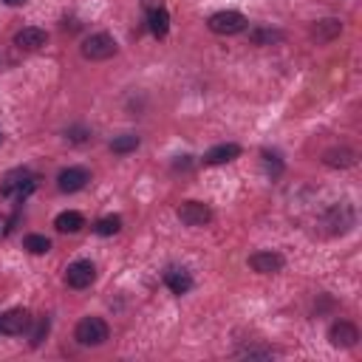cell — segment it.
I'll return each instance as SVG.
<instances>
[{
	"instance_id": "6da1fadb",
	"label": "cell",
	"mask_w": 362,
	"mask_h": 362,
	"mask_svg": "<svg viewBox=\"0 0 362 362\" xmlns=\"http://www.w3.org/2000/svg\"><path fill=\"white\" fill-rule=\"evenodd\" d=\"M34 187H37L34 173H28L25 167H17V170H11V173L3 175V181H0V195H3V198H14V201H23Z\"/></svg>"
},
{
	"instance_id": "7a4b0ae2",
	"label": "cell",
	"mask_w": 362,
	"mask_h": 362,
	"mask_svg": "<svg viewBox=\"0 0 362 362\" xmlns=\"http://www.w3.org/2000/svg\"><path fill=\"white\" fill-rule=\"evenodd\" d=\"M107 337H110V328H107V322H105L102 317H85V320H79L76 328H74V339H76L79 345H85V348H96V345H102Z\"/></svg>"
},
{
	"instance_id": "3957f363",
	"label": "cell",
	"mask_w": 362,
	"mask_h": 362,
	"mask_svg": "<svg viewBox=\"0 0 362 362\" xmlns=\"http://www.w3.org/2000/svg\"><path fill=\"white\" fill-rule=\"evenodd\" d=\"M116 54V40L105 31L99 34H90L85 42H82V57L90 59V62H99V59H110Z\"/></svg>"
},
{
	"instance_id": "277c9868",
	"label": "cell",
	"mask_w": 362,
	"mask_h": 362,
	"mask_svg": "<svg viewBox=\"0 0 362 362\" xmlns=\"http://www.w3.org/2000/svg\"><path fill=\"white\" fill-rule=\"evenodd\" d=\"M206 25H209V31H215V34H238V31L246 28V17H243L240 11L226 8V11H215V14L206 20Z\"/></svg>"
},
{
	"instance_id": "5b68a950",
	"label": "cell",
	"mask_w": 362,
	"mask_h": 362,
	"mask_svg": "<svg viewBox=\"0 0 362 362\" xmlns=\"http://www.w3.org/2000/svg\"><path fill=\"white\" fill-rule=\"evenodd\" d=\"M96 280V266L90 260H74L65 269V283L71 288H88Z\"/></svg>"
},
{
	"instance_id": "8992f818",
	"label": "cell",
	"mask_w": 362,
	"mask_h": 362,
	"mask_svg": "<svg viewBox=\"0 0 362 362\" xmlns=\"http://www.w3.org/2000/svg\"><path fill=\"white\" fill-rule=\"evenodd\" d=\"M31 325V314L25 308H8L0 314V334L6 337H20L23 331H28Z\"/></svg>"
},
{
	"instance_id": "52a82bcc",
	"label": "cell",
	"mask_w": 362,
	"mask_h": 362,
	"mask_svg": "<svg viewBox=\"0 0 362 362\" xmlns=\"http://www.w3.org/2000/svg\"><path fill=\"white\" fill-rule=\"evenodd\" d=\"M178 221L184 226H204V223L212 221V209L206 204H201V201H184L178 206Z\"/></svg>"
},
{
	"instance_id": "ba28073f",
	"label": "cell",
	"mask_w": 362,
	"mask_h": 362,
	"mask_svg": "<svg viewBox=\"0 0 362 362\" xmlns=\"http://www.w3.org/2000/svg\"><path fill=\"white\" fill-rule=\"evenodd\" d=\"M328 339H331L334 348H351V345H356V339H359V328H356L354 322H348V320H337V322L328 328Z\"/></svg>"
},
{
	"instance_id": "9c48e42d",
	"label": "cell",
	"mask_w": 362,
	"mask_h": 362,
	"mask_svg": "<svg viewBox=\"0 0 362 362\" xmlns=\"http://www.w3.org/2000/svg\"><path fill=\"white\" fill-rule=\"evenodd\" d=\"M88 181H90V173H88L85 167H65V170L57 175L59 192H79Z\"/></svg>"
},
{
	"instance_id": "30bf717a",
	"label": "cell",
	"mask_w": 362,
	"mask_h": 362,
	"mask_svg": "<svg viewBox=\"0 0 362 362\" xmlns=\"http://www.w3.org/2000/svg\"><path fill=\"white\" fill-rule=\"evenodd\" d=\"M164 286L173 291V294H187L189 288H192V277H189V272L187 269H181V266H167L164 269Z\"/></svg>"
},
{
	"instance_id": "8fae6325",
	"label": "cell",
	"mask_w": 362,
	"mask_h": 362,
	"mask_svg": "<svg viewBox=\"0 0 362 362\" xmlns=\"http://www.w3.org/2000/svg\"><path fill=\"white\" fill-rule=\"evenodd\" d=\"M249 266L257 274H277L283 269V255H277V252H255L249 257Z\"/></svg>"
},
{
	"instance_id": "7c38bea8",
	"label": "cell",
	"mask_w": 362,
	"mask_h": 362,
	"mask_svg": "<svg viewBox=\"0 0 362 362\" xmlns=\"http://www.w3.org/2000/svg\"><path fill=\"white\" fill-rule=\"evenodd\" d=\"M45 40H48L45 31L37 28V25H28V28H23V31L14 34V45L23 48V51H37V48L45 45Z\"/></svg>"
},
{
	"instance_id": "4fadbf2b",
	"label": "cell",
	"mask_w": 362,
	"mask_h": 362,
	"mask_svg": "<svg viewBox=\"0 0 362 362\" xmlns=\"http://www.w3.org/2000/svg\"><path fill=\"white\" fill-rule=\"evenodd\" d=\"M240 156V147L238 144H215V147H209L206 153H204V164H229V161H235Z\"/></svg>"
},
{
	"instance_id": "5bb4252c",
	"label": "cell",
	"mask_w": 362,
	"mask_h": 362,
	"mask_svg": "<svg viewBox=\"0 0 362 362\" xmlns=\"http://www.w3.org/2000/svg\"><path fill=\"white\" fill-rule=\"evenodd\" d=\"M147 25L153 31V37H167L170 31V14L164 6H150L147 8Z\"/></svg>"
},
{
	"instance_id": "9a60e30c",
	"label": "cell",
	"mask_w": 362,
	"mask_h": 362,
	"mask_svg": "<svg viewBox=\"0 0 362 362\" xmlns=\"http://www.w3.org/2000/svg\"><path fill=\"white\" fill-rule=\"evenodd\" d=\"M54 226H57V232H62V235H74V232H79V229L85 226V218H82L79 212H74V209H65V212L57 215Z\"/></svg>"
},
{
	"instance_id": "2e32d148",
	"label": "cell",
	"mask_w": 362,
	"mask_h": 362,
	"mask_svg": "<svg viewBox=\"0 0 362 362\" xmlns=\"http://www.w3.org/2000/svg\"><path fill=\"white\" fill-rule=\"evenodd\" d=\"M339 31H342V23L334 20V17H328V20H320V23L311 28V37H314L317 42H328V40H334Z\"/></svg>"
},
{
	"instance_id": "e0dca14e",
	"label": "cell",
	"mask_w": 362,
	"mask_h": 362,
	"mask_svg": "<svg viewBox=\"0 0 362 362\" xmlns=\"http://www.w3.org/2000/svg\"><path fill=\"white\" fill-rule=\"evenodd\" d=\"M139 147V136H133V133H122V136H116L113 141H110V150L116 153V156H127V153H133Z\"/></svg>"
},
{
	"instance_id": "ac0fdd59",
	"label": "cell",
	"mask_w": 362,
	"mask_h": 362,
	"mask_svg": "<svg viewBox=\"0 0 362 362\" xmlns=\"http://www.w3.org/2000/svg\"><path fill=\"white\" fill-rule=\"evenodd\" d=\"M119 229H122V218H119V215H105V218H99V221L93 223V232L102 235V238L116 235Z\"/></svg>"
},
{
	"instance_id": "d6986e66",
	"label": "cell",
	"mask_w": 362,
	"mask_h": 362,
	"mask_svg": "<svg viewBox=\"0 0 362 362\" xmlns=\"http://www.w3.org/2000/svg\"><path fill=\"white\" fill-rule=\"evenodd\" d=\"M325 164H331V167H351L354 164V153L351 150H328L325 153Z\"/></svg>"
},
{
	"instance_id": "ffe728a7",
	"label": "cell",
	"mask_w": 362,
	"mask_h": 362,
	"mask_svg": "<svg viewBox=\"0 0 362 362\" xmlns=\"http://www.w3.org/2000/svg\"><path fill=\"white\" fill-rule=\"evenodd\" d=\"M23 246H25L31 255H45V252L51 249V240H48L45 235H25Z\"/></svg>"
},
{
	"instance_id": "44dd1931",
	"label": "cell",
	"mask_w": 362,
	"mask_h": 362,
	"mask_svg": "<svg viewBox=\"0 0 362 362\" xmlns=\"http://www.w3.org/2000/svg\"><path fill=\"white\" fill-rule=\"evenodd\" d=\"M249 37H252L255 45H272V42L283 40V34H280V31H272V28H257V31H252Z\"/></svg>"
},
{
	"instance_id": "7402d4cb",
	"label": "cell",
	"mask_w": 362,
	"mask_h": 362,
	"mask_svg": "<svg viewBox=\"0 0 362 362\" xmlns=\"http://www.w3.org/2000/svg\"><path fill=\"white\" fill-rule=\"evenodd\" d=\"M48 328H51V320H48V317H40V320H37V325H34V331H31V348L42 345V339H45V334H48Z\"/></svg>"
},
{
	"instance_id": "603a6c76",
	"label": "cell",
	"mask_w": 362,
	"mask_h": 362,
	"mask_svg": "<svg viewBox=\"0 0 362 362\" xmlns=\"http://www.w3.org/2000/svg\"><path fill=\"white\" fill-rule=\"evenodd\" d=\"M263 158H266V167H269L272 173H280V167H283V164H280V156H277V153H269V150H266V153H263Z\"/></svg>"
},
{
	"instance_id": "cb8c5ba5",
	"label": "cell",
	"mask_w": 362,
	"mask_h": 362,
	"mask_svg": "<svg viewBox=\"0 0 362 362\" xmlns=\"http://www.w3.org/2000/svg\"><path fill=\"white\" fill-rule=\"evenodd\" d=\"M65 136H68V139H71V141H82V139H85V136H88V130H82V127H71V130H68V133H65Z\"/></svg>"
},
{
	"instance_id": "d4e9b609",
	"label": "cell",
	"mask_w": 362,
	"mask_h": 362,
	"mask_svg": "<svg viewBox=\"0 0 362 362\" xmlns=\"http://www.w3.org/2000/svg\"><path fill=\"white\" fill-rule=\"evenodd\" d=\"M8 223H11V221H8V218H0V238H3V235H6V232H8V229H11V226H8Z\"/></svg>"
},
{
	"instance_id": "484cf974",
	"label": "cell",
	"mask_w": 362,
	"mask_h": 362,
	"mask_svg": "<svg viewBox=\"0 0 362 362\" xmlns=\"http://www.w3.org/2000/svg\"><path fill=\"white\" fill-rule=\"evenodd\" d=\"M0 3H6V6H23L25 0H0Z\"/></svg>"
},
{
	"instance_id": "4316f807",
	"label": "cell",
	"mask_w": 362,
	"mask_h": 362,
	"mask_svg": "<svg viewBox=\"0 0 362 362\" xmlns=\"http://www.w3.org/2000/svg\"><path fill=\"white\" fill-rule=\"evenodd\" d=\"M0 144H3V127H0Z\"/></svg>"
}]
</instances>
